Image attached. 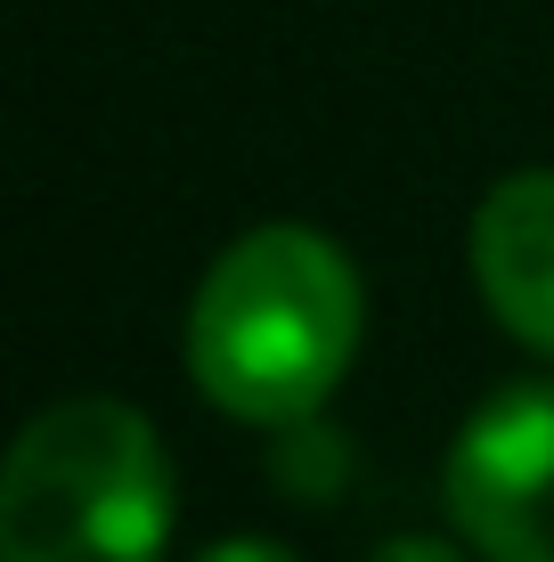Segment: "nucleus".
Masks as SVG:
<instances>
[{"label": "nucleus", "instance_id": "nucleus-6", "mask_svg": "<svg viewBox=\"0 0 554 562\" xmlns=\"http://www.w3.org/2000/svg\"><path fill=\"white\" fill-rule=\"evenodd\" d=\"M368 562H465V554L441 547V538H392V547H375Z\"/></svg>", "mask_w": 554, "mask_h": 562}, {"label": "nucleus", "instance_id": "nucleus-2", "mask_svg": "<svg viewBox=\"0 0 554 562\" xmlns=\"http://www.w3.org/2000/svg\"><path fill=\"white\" fill-rule=\"evenodd\" d=\"M171 457L131 400H57L0 473V562H163Z\"/></svg>", "mask_w": 554, "mask_h": 562}, {"label": "nucleus", "instance_id": "nucleus-1", "mask_svg": "<svg viewBox=\"0 0 554 562\" xmlns=\"http://www.w3.org/2000/svg\"><path fill=\"white\" fill-rule=\"evenodd\" d=\"M359 318H368V294L335 237L294 221L245 228L188 302V375L221 416L294 432L342 383Z\"/></svg>", "mask_w": 554, "mask_h": 562}, {"label": "nucleus", "instance_id": "nucleus-4", "mask_svg": "<svg viewBox=\"0 0 554 562\" xmlns=\"http://www.w3.org/2000/svg\"><path fill=\"white\" fill-rule=\"evenodd\" d=\"M473 278L513 342L554 359V171H513L473 212Z\"/></svg>", "mask_w": 554, "mask_h": 562}, {"label": "nucleus", "instance_id": "nucleus-5", "mask_svg": "<svg viewBox=\"0 0 554 562\" xmlns=\"http://www.w3.org/2000/svg\"><path fill=\"white\" fill-rule=\"evenodd\" d=\"M196 562H302V554H285L278 538H221V547H204Z\"/></svg>", "mask_w": 554, "mask_h": 562}, {"label": "nucleus", "instance_id": "nucleus-3", "mask_svg": "<svg viewBox=\"0 0 554 562\" xmlns=\"http://www.w3.org/2000/svg\"><path fill=\"white\" fill-rule=\"evenodd\" d=\"M449 514L489 562H554V383H506L465 416Z\"/></svg>", "mask_w": 554, "mask_h": 562}]
</instances>
